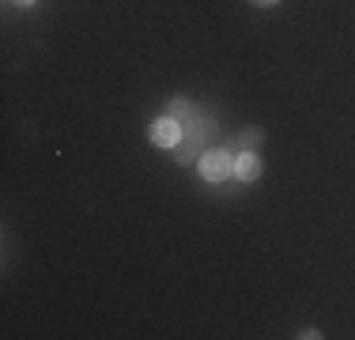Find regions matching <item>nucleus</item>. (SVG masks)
<instances>
[{"mask_svg":"<svg viewBox=\"0 0 355 340\" xmlns=\"http://www.w3.org/2000/svg\"><path fill=\"white\" fill-rule=\"evenodd\" d=\"M197 167H200V178H205V182L219 185V182H227V178L234 174V155H231L227 148H219V151H205Z\"/></svg>","mask_w":355,"mask_h":340,"instance_id":"1","label":"nucleus"},{"mask_svg":"<svg viewBox=\"0 0 355 340\" xmlns=\"http://www.w3.org/2000/svg\"><path fill=\"white\" fill-rule=\"evenodd\" d=\"M182 129H185V140H193V144H200V148H205V144L219 133V125H216V117H212V114H205V110L193 106V110H189V117L182 121Z\"/></svg>","mask_w":355,"mask_h":340,"instance_id":"2","label":"nucleus"},{"mask_svg":"<svg viewBox=\"0 0 355 340\" xmlns=\"http://www.w3.org/2000/svg\"><path fill=\"white\" fill-rule=\"evenodd\" d=\"M151 144H159V148H178V144L185 140V129H182V121H174L171 114H163L159 121H151Z\"/></svg>","mask_w":355,"mask_h":340,"instance_id":"3","label":"nucleus"},{"mask_svg":"<svg viewBox=\"0 0 355 340\" xmlns=\"http://www.w3.org/2000/svg\"><path fill=\"white\" fill-rule=\"evenodd\" d=\"M234 178H239V182H257L261 178V159L253 155V151L234 155Z\"/></svg>","mask_w":355,"mask_h":340,"instance_id":"4","label":"nucleus"},{"mask_svg":"<svg viewBox=\"0 0 355 340\" xmlns=\"http://www.w3.org/2000/svg\"><path fill=\"white\" fill-rule=\"evenodd\" d=\"M261 144H265V133L261 129H242L239 140H234V151H253V155H257Z\"/></svg>","mask_w":355,"mask_h":340,"instance_id":"5","label":"nucleus"},{"mask_svg":"<svg viewBox=\"0 0 355 340\" xmlns=\"http://www.w3.org/2000/svg\"><path fill=\"white\" fill-rule=\"evenodd\" d=\"M174 159H178L182 167H189V163H200V144H193V140H182V144L174 148Z\"/></svg>","mask_w":355,"mask_h":340,"instance_id":"6","label":"nucleus"},{"mask_svg":"<svg viewBox=\"0 0 355 340\" xmlns=\"http://www.w3.org/2000/svg\"><path fill=\"white\" fill-rule=\"evenodd\" d=\"M189 110H193V102H185V99H171V106H166V114H171L174 121H185V117H189Z\"/></svg>","mask_w":355,"mask_h":340,"instance_id":"7","label":"nucleus"},{"mask_svg":"<svg viewBox=\"0 0 355 340\" xmlns=\"http://www.w3.org/2000/svg\"><path fill=\"white\" fill-rule=\"evenodd\" d=\"M253 8H272V4H280V0H250Z\"/></svg>","mask_w":355,"mask_h":340,"instance_id":"8","label":"nucleus"},{"mask_svg":"<svg viewBox=\"0 0 355 340\" xmlns=\"http://www.w3.org/2000/svg\"><path fill=\"white\" fill-rule=\"evenodd\" d=\"M12 4H19V8H31V4H35V0H12Z\"/></svg>","mask_w":355,"mask_h":340,"instance_id":"9","label":"nucleus"}]
</instances>
